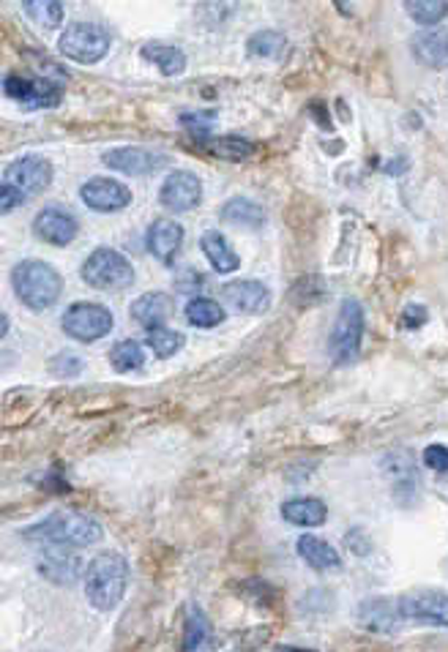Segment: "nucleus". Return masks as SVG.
I'll return each mask as SVG.
<instances>
[{
	"mask_svg": "<svg viewBox=\"0 0 448 652\" xmlns=\"http://www.w3.org/2000/svg\"><path fill=\"white\" fill-rule=\"evenodd\" d=\"M104 535L102 524L91 516L60 511L47 516L44 522L22 530V538L31 543H39L44 549H85L99 543Z\"/></svg>",
	"mask_w": 448,
	"mask_h": 652,
	"instance_id": "f257e3e1",
	"label": "nucleus"
},
{
	"mask_svg": "<svg viewBox=\"0 0 448 652\" xmlns=\"http://www.w3.org/2000/svg\"><path fill=\"white\" fill-rule=\"evenodd\" d=\"M85 595L94 609L99 612H112L129 587V562L118 551H102L85 565L83 576Z\"/></svg>",
	"mask_w": 448,
	"mask_h": 652,
	"instance_id": "f03ea898",
	"label": "nucleus"
},
{
	"mask_svg": "<svg viewBox=\"0 0 448 652\" xmlns=\"http://www.w3.org/2000/svg\"><path fill=\"white\" fill-rule=\"evenodd\" d=\"M12 284H14V292L17 298L33 308V311H44L49 308L52 303H58L60 292H63V279L60 273L41 263V260H22L14 265L12 271Z\"/></svg>",
	"mask_w": 448,
	"mask_h": 652,
	"instance_id": "7ed1b4c3",
	"label": "nucleus"
},
{
	"mask_svg": "<svg viewBox=\"0 0 448 652\" xmlns=\"http://www.w3.org/2000/svg\"><path fill=\"white\" fill-rule=\"evenodd\" d=\"M83 281L94 290H104V292H118L134 284V265L115 249L102 246L96 252L88 255V260L83 263L80 271Z\"/></svg>",
	"mask_w": 448,
	"mask_h": 652,
	"instance_id": "20e7f679",
	"label": "nucleus"
},
{
	"mask_svg": "<svg viewBox=\"0 0 448 652\" xmlns=\"http://www.w3.org/2000/svg\"><path fill=\"white\" fill-rule=\"evenodd\" d=\"M58 49L74 63H99L110 52V33L96 22H74L60 33Z\"/></svg>",
	"mask_w": 448,
	"mask_h": 652,
	"instance_id": "39448f33",
	"label": "nucleus"
},
{
	"mask_svg": "<svg viewBox=\"0 0 448 652\" xmlns=\"http://www.w3.org/2000/svg\"><path fill=\"white\" fill-rule=\"evenodd\" d=\"M361 339H363V308L358 300H345L336 314L331 339H328L331 361L336 366L355 361V355L361 350Z\"/></svg>",
	"mask_w": 448,
	"mask_h": 652,
	"instance_id": "423d86ee",
	"label": "nucleus"
},
{
	"mask_svg": "<svg viewBox=\"0 0 448 652\" xmlns=\"http://www.w3.org/2000/svg\"><path fill=\"white\" fill-rule=\"evenodd\" d=\"M63 331L74 342H99L112 331V311L102 303H74L63 311Z\"/></svg>",
	"mask_w": 448,
	"mask_h": 652,
	"instance_id": "0eeeda50",
	"label": "nucleus"
},
{
	"mask_svg": "<svg viewBox=\"0 0 448 652\" xmlns=\"http://www.w3.org/2000/svg\"><path fill=\"white\" fill-rule=\"evenodd\" d=\"M397 606H399V614L405 622L448 628V593L445 590L418 587V590L402 593L397 598Z\"/></svg>",
	"mask_w": 448,
	"mask_h": 652,
	"instance_id": "6e6552de",
	"label": "nucleus"
},
{
	"mask_svg": "<svg viewBox=\"0 0 448 652\" xmlns=\"http://www.w3.org/2000/svg\"><path fill=\"white\" fill-rule=\"evenodd\" d=\"M4 94L22 104L25 110H47L60 104L63 99V88L47 76H22V74H9L4 79Z\"/></svg>",
	"mask_w": 448,
	"mask_h": 652,
	"instance_id": "1a4fd4ad",
	"label": "nucleus"
},
{
	"mask_svg": "<svg viewBox=\"0 0 448 652\" xmlns=\"http://www.w3.org/2000/svg\"><path fill=\"white\" fill-rule=\"evenodd\" d=\"M102 165L126 175H154L170 165V158L165 153L145 150V147H115L102 156Z\"/></svg>",
	"mask_w": 448,
	"mask_h": 652,
	"instance_id": "9d476101",
	"label": "nucleus"
},
{
	"mask_svg": "<svg viewBox=\"0 0 448 652\" xmlns=\"http://www.w3.org/2000/svg\"><path fill=\"white\" fill-rule=\"evenodd\" d=\"M4 183H12L25 197H33L52 183V165L44 156H22L6 167Z\"/></svg>",
	"mask_w": 448,
	"mask_h": 652,
	"instance_id": "9b49d317",
	"label": "nucleus"
},
{
	"mask_svg": "<svg viewBox=\"0 0 448 652\" xmlns=\"http://www.w3.org/2000/svg\"><path fill=\"white\" fill-rule=\"evenodd\" d=\"M200 200H202V181L194 173H186V170L170 173L162 183V192H159V202L173 213L192 210V208L200 205Z\"/></svg>",
	"mask_w": 448,
	"mask_h": 652,
	"instance_id": "f8f14e48",
	"label": "nucleus"
},
{
	"mask_svg": "<svg viewBox=\"0 0 448 652\" xmlns=\"http://www.w3.org/2000/svg\"><path fill=\"white\" fill-rule=\"evenodd\" d=\"M80 194H83V202L91 210H99V213L123 210L131 202V192L121 181H115V178H91L80 189Z\"/></svg>",
	"mask_w": 448,
	"mask_h": 652,
	"instance_id": "ddd939ff",
	"label": "nucleus"
},
{
	"mask_svg": "<svg viewBox=\"0 0 448 652\" xmlns=\"http://www.w3.org/2000/svg\"><path fill=\"white\" fill-rule=\"evenodd\" d=\"M355 620L361 628L372 633H394L405 622L397 606V598H369L361 601L355 609Z\"/></svg>",
	"mask_w": 448,
	"mask_h": 652,
	"instance_id": "4468645a",
	"label": "nucleus"
},
{
	"mask_svg": "<svg viewBox=\"0 0 448 652\" xmlns=\"http://www.w3.org/2000/svg\"><path fill=\"white\" fill-rule=\"evenodd\" d=\"M33 232L44 240V243H52V246H68V243L77 237L80 232V224L74 219L68 210L63 208H44L36 221H33Z\"/></svg>",
	"mask_w": 448,
	"mask_h": 652,
	"instance_id": "2eb2a0df",
	"label": "nucleus"
},
{
	"mask_svg": "<svg viewBox=\"0 0 448 652\" xmlns=\"http://www.w3.org/2000/svg\"><path fill=\"white\" fill-rule=\"evenodd\" d=\"M221 298L233 303L241 314H265L271 308V292L263 281L241 279L221 287Z\"/></svg>",
	"mask_w": 448,
	"mask_h": 652,
	"instance_id": "dca6fc26",
	"label": "nucleus"
},
{
	"mask_svg": "<svg viewBox=\"0 0 448 652\" xmlns=\"http://www.w3.org/2000/svg\"><path fill=\"white\" fill-rule=\"evenodd\" d=\"M39 574L52 585H74L83 574V559L74 549H47L39 559Z\"/></svg>",
	"mask_w": 448,
	"mask_h": 652,
	"instance_id": "f3484780",
	"label": "nucleus"
},
{
	"mask_svg": "<svg viewBox=\"0 0 448 652\" xmlns=\"http://www.w3.org/2000/svg\"><path fill=\"white\" fill-rule=\"evenodd\" d=\"M413 58L435 71L448 68V31L443 28H424L410 39Z\"/></svg>",
	"mask_w": 448,
	"mask_h": 652,
	"instance_id": "a211bd4d",
	"label": "nucleus"
},
{
	"mask_svg": "<svg viewBox=\"0 0 448 652\" xmlns=\"http://www.w3.org/2000/svg\"><path fill=\"white\" fill-rule=\"evenodd\" d=\"M184 243V227L173 219H157L148 229V252L159 263L170 265Z\"/></svg>",
	"mask_w": 448,
	"mask_h": 652,
	"instance_id": "6ab92c4d",
	"label": "nucleus"
},
{
	"mask_svg": "<svg viewBox=\"0 0 448 652\" xmlns=\"http://www.w3.org/2000/svg\"><path fill=\"white\" fill-rule=\"evenodd\" d=\"M131 317L145 331L162 328V325L173 317V300L165 292H145L131 303Z\"/></svg>",
	"mask_w": 448,
	"mask_h": 652,
	"instance_id": "aec40b11",
	"label": "nucleus"
},
{
	"mask_svg": "<svg viewBox=\"0 0 448 652\" xmlns=\"http://www.w3.org/2000/svg\"><path fill=\"white\" fill-rule=\"evenodd\" d=\"M282 516L295 527H320L328 516V508L318 497H295L282 505Z\"/></svg>",
	"mask_w": 448,
	"mask_h": 652,
	"instance_id": "412c9836",
	"label": "nucleus"
},
{
	"mask_svg": "<svg viewBox=\"0 0 448 652\" xmlns=\"http://www.w3.org/2000/svg\"><path fill=\"white\" fill-rule=\"evenodd\" d=\"M181 652H213V625L197 606H192L186 614Z\"/></svg>",
	"mask_w": 448,
	"mask_h": 652,
	"instance_id": "4be33fe9",
	"label": "nucleus"
},
{
	"mask_svg": "<svg viewBox=\"0 0 448 652\" xmlns=\"http://www.w3.org/2000/svg\"><path fill=\"white\" fill-rule=\"evenodd\" d=\"M200 249H202V255L208 257V263L213 265L216 273H233L241 265L238 255L228 246V237H224L221 232L208 229L200 237Z\"/></svg>",
	"mask_w": 448,
	"mask_h": 652,
	"instance_id": "5701e85b",
	"label": "nucleus"
},
{
	"mask_svg": "<svg viewBox=\"0 0 448 652\" xmlns=\"http://www.w3.org/2000/svg\"><path fill=\"white\" fill-rule=\"evenodd\" d=\"M298 554H301V559L307 565H312L315 570H339L342 567L339 551L318 535L298 538Z\"/></svg>",
	"mask_w": 448,
	"mask_h": 652,
	"instance_id": "b1692460",
	"label": "nucleus"
},
{
	"mask_svg": "<svg viewBox=\"0 0 448 652\" xmlns=\"http://www.w3.org/2000/svg\"><path fill=\"white\" fill-rule=\"evenodd\" d=\"M139 58L148 60V63H154L165 76H178V74L186 71V55L178 47H173V44H159V41L145 44L139 49Z\"/></svg>",
	"mask_w": 448,
	"mask_h": 652,
	"instance_id": "393cba45",
	"label": "nucleus"
},
{
	"mask_svg": "<svg viewBox=\"0 0 448 652\" xmlns=\"http://www.w3.org/2000/svg\"><path fill=\"white\" fill-rule=\"evenodd\" d=\"M221 219L230 221V224H238V227L255 229V227H260L265 221V210L257 202L246 200V197H233V200H228L221 205Z\"/></svg>",
	"mask_w": 448,
	"mask_h": 652,
	"instance_id": "a878e982",
	"label": "nucleus"
},
{
	"mask_svg": "<svg viewBox=\"0 0 448 652\" xmlns=\"http://www.w3.org/2000/svg\"><path fill=\"white\" fill-rule=\"evenodd\" d=\"M202 145L219 156V158H228V161H244L249 156H255V142L244 139V137H208L202 139Z\"/></svg>",
	"mask_w": 448,
	"mask_h": 652,
	"instance_id": "bb28decb",
	"label": "nucleus"
},
{
	"mask_svg": "<svg viewBox=\"0 0 448 652\" xmlns=\"http://www.w3.org/2000/svg\"><path fill=\"white\" fill-rule=\"evenodd\" d=\"M186 319L192 325H197V328L208 331V328H216V325L224 322V308L211 298H192L186 303Z\"/></svg>",
	"mask_w": 448,
	"mask_h": 652,
	"instance_id": "cd10ccee",
	"label": "nucleus"
},
{
	"mask_svg": "<svg viewBox=\"0 0 448 652\" xmlns=\"http://www.w3.org/2000/svg\"><path fill=\"white\" fill-rule=\"evenodd\" d=\"M284 47H287V39H284L282 33H276V31H257V33H252L249 41H246V52H249V58H268V60H276V58H282Z\"/></svg>",
	"mask_w": 448,
	"mask_h": 652,
	"instance_id": "c85d7f7f",
	"label": "nucleus"
},
{
	"mask_svg": "<svg viewBox=\"0 0 448 652\" xmlns=\"http://www.w3.org/2000/svg\"><path fill=\"white\" fill-rule=\"evenodd\" d=\"M405 12L413 17V22L435 28L440 20L448 17V4L445 0H410V4H405Z\"/></svg>",
	"mask_w": 448,
	"mask_h": 652,
	"instance_id": "c756f323",
	"label": "nucleus"
},
{
	"mask_svg": "<svg viewBox=\"0 0 448 652\" xmlns=\"http://www.w3.org/2000/svg\"><path fill=\"white\" fill-rule=\"evenodd\" d=\"M145 342L157 353V358H173L181 347H184V334L173 331V328H151L145 331Z\"/></svg>",
	"mask_w": 448,
	"mask_h": 652,
	"instance_id": "7c9ffc66",
	"label": "nucleus"
},
{
	"mask_svg": "<svg viewBox=\"0 0 448 652\" xmlns=\"http://www.w3.org/2000/svg\"><path fill=\"white\" fill-rule=\"evenodd\" d=\"M110 363L112 369L118 371H134L145 363V350L139 342L134 339H126V342H118L112 350H110Z\"/></svg>",
	"mask_w": 448,
	"mask_h": 652,
	"instance_id": "2f4dec72",
	"label": "nucleus"
},
{
	"mask_svg": "<svg viewBox=\"0 0 448 652\" xmlns=\"http://www.w3.org/2000/svg\"><path fill=\"white\" fill-rule=\"evenodd\" d=\"M22 12L44 28H58L63 20V4L58 0H25Z\"/></svg>",
	"mask_w": 448,
	"mask_h": 652,
	"instance_id": "473e14b6",
	"label": "nucleus"
},
{
	"mask_svg": "<svg viewBox=\"0 0 448 652\" xmlns=\"http://www.w3.org/2000/svg\"><path fill=\"white\" fill-rule=\"evenodd\" d=\"M213 121H216V112H211V110H205V112H184V115H181V123H184L192 134H197L200 142L208 139Z\"/></svg>",
	"mask_w": 448,
	"mask_h": 652,
	"instance_id": "72a5a7b5",
	"label": "nucleus"
},
{
	"mask_svg": "<svg viewBox=\"0 0 448 652\" xmlns=\"http://www.w3.org/2000/svg\"><path fill=\"white\" fill-rule=\"evenodd\" d=\"M49 369L55 377H77L80 369H83V361L77 355H68V353H60L58 358L49 361Z\"/></svg>",
	"mask_w": 448,
	"mask_h": 652,
	"instance_id": "f704fd0d",
	"label": "nucleus"
},
{
	"mask_svg": "<svg viewBox=\"0 0 448 652\" xmlns=\"http://www.w3.org/2000/svg\"><path fill=\"white\" fill-rule=\"evenodd\" d=\"M424 464L435 472H448V448L445 445H429L424 451Z\"/></svg>",
	"mask_w": 448,
	"mask_h": 652,
	"instance_id": "c9c22d12",
	"label": "nucleus"
},
{
	"mask_svg": "<svg viewBox=\"0 0 448 652\" xmlns=\"http://www.w3.org/2000/svg\"><path fill=\"white\" fill-rule=\"evenodd\" d=\"M25 202H28V197L20 189H14L12 183H4V189H0V208H4V213H12L14 208H20Z\"/></svg>",
	"mask_w": 448,
	"mask_h": 652,
	"instance_id": "e433bc0d",
	"label": "nucleus"
},
{
	"mask_svg": "<svg viewBox=\"0 0 448 652\" xmlns=\"http://www.w3.org/2000/svg\"><path fill=\"white\" fill-rule=\"evenodd\" d=\"M426 308L421 306V303H410L405 311H402V325H405V328L408 331H418L421 328V325L426 322Z\"/></svg>",
	"mask_w": 448,
	"mask_h": 652,
	"instance_id": "4c0bfd02",
	"label": "nucleus"
}]
</instances>
